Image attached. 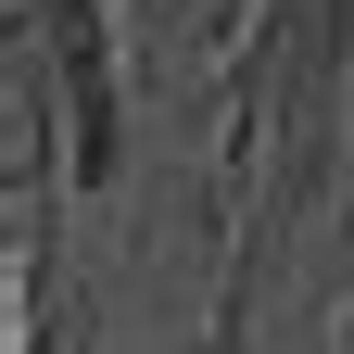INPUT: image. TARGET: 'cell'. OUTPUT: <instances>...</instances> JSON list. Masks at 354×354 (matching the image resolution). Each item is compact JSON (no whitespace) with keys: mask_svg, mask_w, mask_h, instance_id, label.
<instances>
[{"mask_svg":"<svg viewBox=\"0 0 354 354\" xmlns=\"http://www.w3.org/2000/svg\"><path fill=\"white\" fill-rule=\"evenodd\" d=\"M329 26H354V0H329Z\"/></svg>","mask_w":354,"mask_h":354,"instance_id":"cell-1","label":"cell"}]
</instances>
